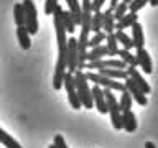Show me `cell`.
<instances>
[{"label": "cell", "mask_w": 158, "mask_h": 148, "mask_svg": "<svg viewBox=\"0 0 158 148\" xmlns=\"http://www.w3.org/2000/svg\"><path fill=\"white\" fill-rule=\"evenodd\" d=\"M106 48H107L109 56H117L118 43H117V38H115V35H114V33H110V35H107V36H106Z\"/></svg>", "instance_id": "cell-20"}, {"label": "cell", "mask_w": 158, "mask_h": 148, "mask_svg": "<svg viewBox=\"0 0 158 148\" xmlns=\"http://www.w3.org/2000/svg\"><path fill=\"white\" fill-rule=\"evenodd\" d=\"M66 5H68V12L71 13V17L76 23V27H81V22H82V17H81V3L79 0H66Z\"/></svg>", "instance_id": "cell-15"}, {"label": "cell", "mask_w": 158, "mask_h": 148, "mask_svg": "<svg viewBox=\"0 0 158 148\" xmlns=\"http://www.w3.org/2000/svg\"><path fill=\"white\" fill-rule=\"evenodd\" d=\"M0 143L5 145L7 148H22V145H20L12 135H8L5 130H2V128H0Z\"/></svg>", "instance_id": "cell-21"}, {"label": "cell", "mask_w": 158, "mask_h": 148, "mask_svg": "<svg viewBox=\"0 0 158 148\" xmlns=\"http://www.w3.org/2000/svg\"><path fill=\"white\" fill-rule=\"evenodd\" d=\"M84 74H86V79H87V81H92V82L96 84V86H99V87L110 89V91H118V92H123V91H125L123 82H118V81H115V79L106 77V76H102V74L92 72V71L84 72Z\"/></svg>", "instance_id": "cell-4"}, {"label": "cell", "mask_w": 158, "mask_h": 148, "mask_svg": "<svg viewBox=\"0 0 158 148\" xmlns=\"http://www.w3.org/2000/svg\"><path fill=\"white\" fill-rule=\"evenodd\" d=\"M117 5H118V0H109V8H107V10L114 12V8H115Z\"/></svg>", "instance_id": "cell-33"}, {"label": "cell", "mask_w": 158, "mask_h": 148, "mask_svg": "<svg viewBox=\"0 0 158 148\" xmlns=\"http://www.w3.org/2000/svg\"><path fill=\"white\" fill-rule=\"evenodd\" d=\"M114 35H115V38H117V43L122 44V49H127V51H130V49L133 48L132 38L128 36V35L123 31V30H115V31H114Z\"/></svg>", "instance_id": "cell-19"}, {"label": "cell", "mask_w": 158, "mask_h": 148, "mask_svg": "<svg viewBox=\"0 0 158 148\" xmlns=\"http://www.w3.org/2000/svg\"><path fill=\"white\" fill-rule=\"evenodd\" d=\"M56 5H58V0H46V2H44V13H46V15H53Z\"/></svg>", "instance_id": "cell-30"}, {"label": "cell", "mask_w": 158, "mask_h": 148, "mask_svg": "<svg viewBox=\"0 0 158 148\" xmlns=\"http://www.w3.org/2000/svg\"><path fill=\"white\" fill-rule=\"evenodd\" d=\"M122 128L128 133H133L137 130V117L132 110L122 112Z\"/></svg>", "instance_id": "cell-12"}, {"label": "cell", "mask_w": 158, "mask_h": 148, "mask_svg": "<svg viewBox=\"0 0 158 148\" xmlns=\"http://www.w3.org/2000/svg\"><path fill=\"white\" fill-rule=\"evenodd\" d=\"M77 71V39L68 38V53H66V72L74 74Z\"/></svg>", "instance_id": "cell-7"}, {"label": "cell", "mask_w": 158, "mask_h": 148, "mask_svg": "<svg viewBox=\"0 0 158 148\" xmlns=\"http://www.w3.org/2000/svg\"><path fill=\"white\" fill-rule=\"evenodd\" d=\"M102 30L106 35H110L115 31V20H114V15L110 10L102 12Z\"/></svg>", "instance_id": "cell-16"}, {"label": "cell", "mask_w": 158, "mask_h": 148, "mask_svg": "<svg viewBox=\"0 0 158 148\" xmlns=\"http://www.w3.org/2000/svg\"><path fill=\"white\" fill-rule=\"evenodd\" d=\"M23 8H25V28L30 35L38 33V12L36 5L33 0H23Z\"/></svg>", "instance_id": "cell-5"}, {"label": "cell", "mask_w": 158, "mask_h": 148, "mask_svg": "<svg viewBox=\"0 0 158 148\" xmlns=\"http://www.w3.org/2000/svg\"><path fill=\"white\" fill-rule=\"evenodd\" d=\"M127 10H128V5L127 3H122V2H118V5L115 8H114V12H112V15H114V20H115V22H118V20H120L123 15L127 13Z\"/></svg>", "instance_id": "cell-28"}, {"label": "cell", "mask_w": 158, "mask_h": 148, "mask_svg": "<svg viewBox=\"0 0 158 148\" xmlns=\"http://www.w3.org/2000/svg\"><path fill=\"white\" fill-rule=\"evenodd\" d=\"M107 35L104 33V31H99V33H94V36L92 38H89V41H87V46L89 48H96V46H101V43L106 39Z\"/></svg>", "instance_id": "cell-27"}, {"label": "cell", "mask_w": 158, "mask_h": 148, "mask_svg": "<svg viewBox=\"0 0 158 148\" xmlns=\"http://www.w3.org/2000/svg\"><path fill=\"white\" fill-rule=\"evenodd\" d=\"M73 77H74V86H76V91H77V96H79V101H81L82 107L92 109L94 105L92 92H91V87H89V81L86 79V74L82 71H76L73 74Z\"/></svg>", "instance_id": "cell-2"}, {"label": "cell", "mask_w": 158, "mask_h": 148, "mask_svg": "<svg viewBox=\"0 0 158 148\" xmlns=\"http://www.w3.org/2000/svg\"><path fill=\"white\" fill-rule=\"evenodd\" d=\"M132 43H133V48H143V44H145V36H143V28L140 23H133L132 25Z\"/></svg>", "instance_id": "cell-13"}, {"label": "cell", "mask_w": 158, "mask_h": 148, "mask_svg": "<svg viewBox=\"0 0 158 148\" xmlns=\"http://www.w3.org/2000/svg\"><path fill=\"white\" fill-rule=\"evenodd\" d=\"M53 145L56 146V148H69V146L66 145V142H64V138H63V135H54Z\"/></svg>", "instance_id": "cell-31"}, {"label": "cell", "mask_w": 158, "mask_h": 148, "mask_svg": "<svg viewBox=\"0 0 158 148\" xmlns=\"http://www.w3.org/2000/svg\"><path fill=\"white\" fill-rule=\"evenodd\" d=\"M13 20L17 27H25V8L23 3H15L13 5Z\"/></svg>", "instance_id": "cell-22"}, {"label": "cell", "mask_w": 158, "mask_h": 148, "mask_svg": "<svg viewBox=\"0 0 158 148\" xmlns=\"http://www.w3.org/2000/svg\"><path fill=\"white\" fill-rule=\"evenodd\" d=\"M107 48L106 44H101V46H96V48H91L86 54V61L87 63H94V61H101L107 56Z\"/></svg>", "instance_id": "cell-14"}, {"label": "cell", "mask_w": 158, "mask_h": 148, "mask_svg": "<svg viewBox=\"0 0 158 148\" xmlns=\"http://www.w3.org/2000/svg\"><path fill=\"white\" fill-rule=\"evenodd\" d=\"M104 91V96H106V102H107V112L110 115V122H112V127L115 130H120L122 128V112H120V107H118V101L114 96V92L110 89H102Z\"/></svg>", "instance_id": "cell-3"}, {"label": "cell", "mask_w": 158, "mask_h": 148, "mask_svg": "<svg viewBox=\"0 0 158 148\" xmlns=\"http://www.w3.org/2000/svg\"><path fill=\"white\" fill-rule=\"evenodd\" d=\"M63 86H64V89H66L69 105H71L73 109H76V110H79V109L82 107V104H81V101H79V96H77L76 86H74V77H73V74H69V72L64 74Z\"/></svg>", "instance_id": "cell-6"}, {"label": "cell", "mask_w": 158, "mask_h": 148, "mask_svg": "<svg viewBox=\"0 0 158 148\" xmlns=\"http://www.w3.org/2000/svg\"><path fill=\"white\" fill-rule=\"evenodd\" d=\"M63 7L56 5L53 12V27L56 31L58 39V59H56V68H54V76H53V89L59 91L63 87V79L66 74V53H68V39H66V28L63 25Z\"/></svg>", "instance_id": "cell-1"}, {"label": "cell", "mask_w": 158, "mask_h": 148, "mask_svg": "<svg viewBox=\"0 0 158 148\" xmlns=\"http://www.w3.org/2000/svg\"><path fill=\"white\" fill-rule=\"evenodd\" d=\"M125 72H127V76L130 77L132 81L135 82V84H137V86L142 89L143 92H145V96L152 92L150 84H148V82L145 81V77H143L140 72H138V69H137V68H133V66H127V68H125Z\"/></svg>", "instance_id": "cell-9"}, {"label": "cell", "mask_w": 158, "mask_h": 148, "mask_svg": "<svg viewBox=\"0 0 158 148\" xmlns=\"http://www.w3.org/2000/svg\"><path fill=\"white\" fill-rule=\"evenodd\" d=\"M63 25H64V28H66V33L69 35H73L74 31H76V23H74V20L71 17V13L66 12V10H63Z\"/></svg>", "instance_id": "cell-24"}, {"label": "cell", "mask_w": 158, "mask_h": 148, "mask_svg": "<svg viewBox=\"0 0 158 148\" xmlns=\"http://www.w3.org/2000/svg\"><path fill=\"white\" fill-rule=\"evenodd\" d=\"M118 59L120 61H123L127 64V66H133V68H137V58H135V54H132V51H127V49H118Z\"/></svg>", "instance_id": "cell-23"}, {"label": "cell", "mask_w": 158, "mask_h": 148, "mask_svg": "<svg viewBox=\"0 0 158 148\" xmlns=\"http://www.w3.org/2000/svg\"><path fill=\"white\" fill-rule=\"evenodd\" d=\"M145 148H156V146H155V143H153V142H147L145 143Z\"/></svg>", "instance_id": "cell-34"}, {"label": "cell", "mask_w": 158, "mask_h": 148, "mask_svg": "<svg viewBox=\"0 0 158 148\" xmlns=\"http://www.w3.org/2000/svg\"><path fill=\"white\" fill-rule=\"evenodd\" d=\"M135 58H137V66H140L142 71L145 74L153 72V64H152L150 54H148V51L145 48H138L137 53H135Z\"/></svg>", "instance_id": "cell-10"}, {"label": "cell", "mask_w": 158, "mask_h": 148, "mask_svg": "<svg viewBox=\"0 0 158 148\" xmlns=\"http://www.w3.org/2000/svg\"><path fill=\"white\" fill-rule=\"evenodd\" d=\"M91 31H94V33L102 31V12H94V13H92Z\"/></svg>", "instance_id": "cell-26"}, {"label": "cell", "mask_w": 158, "mask_h": 148, "mask_svg": "<svg viewBox=\"0 0 158 148\" xmlns=\"http://www.w3.org/2000/svg\"><path fill=\"white\" fill-rule=\"evenodd\" d=\"M48 148H56V146H54V145H49V146H48Z\"/></svg>", "instance_id": "cell-37"}, {"label": "cell", "mask_w": 158, "mask_h": 148, "mask_svg": "<svg viewBox=\"0 0 158 148\" xmlns=\"http://www.w3.org/2000/svg\"><path fill=\"white\" fill-rule=\"evenodd\" d=\"M147 3H148V0H132V2L128 3V10H130V13H137L138 10H142Z\"/></svg>", "instance_id": "cell-29"}, {"label": "cell", "mask_w": 158, "mask_h": 148, "mask_svg": "<svg viewBox=\"0 0 158 148\" xmlns=\"http://www.w3.org/2000/svg\"><path fill=\"white\" fill-rule=\"evenodd\" d=\"M148 3L153 5V7H156V5H158V0H148Z\"/></svg>", "instance_id": "cell-35"}, {"label": "cell", "mask_w": 158, "mask_h": 148, "mask_svg": "<svg viewBox=\"0 0 158 148\" xmlns=\"http://www.w3.org/2000/svg\"><path fill=\"white\" fill-rule=\"evenodd\" d=\"M91 92H92V102H94V105H96V109L101 113H107V102H106V96H104L102 87H99L94 84Z\"/></svg>", "instance_id": "cell-11"}, {"label": "cell", "mask_w": 158, "mask_h": 148, "mask_svg": "<svg viewBox=\"0 0 158 148\" xmlns=\"http://www.w3.org/2000/svg\"><path fill=\"white\" fill-rule=\"evenodd\" d=\"M130 2H132V0H122V3H127V5L130 3Z\"/></svg>", "instance_id": "cell-36"}, {"label": "cell", "mask_w": 158, "mask_h": 148, "mask_svg": "<svg viewBox=\"0 0 158 148\" xmlns=\"http://www.w3.org/2000/svg\"><path fill=\"white\" fill-rule=\"evenodd\" d=\"M123 86H125V91H127L128 94H130L132 99H133V101H135V102L138 104V105H142V107H143V105H147V102H148V101H147L145 92H143L142 89L138 87V86H137V84L132 81L130 77H127V79H125Z\"/></svg>", "instance_id": "cell-8"}, {"label": "cell", "mask_w": 158, "mask_h": 148, "mask_svg": "<svg viewBox=\"0 0 158 148\" xmlns=\"http://www.w3.org/2000/svg\"><path fill=\"white\" fill-rule=\"evenodd\" d=\"M138 22V15L137 13H125L123 17L118 20V22H115V30H125L128 27H132L133 23Z\"/></svg>", "instance_id": "cell-17"}, {"label": "cell", "mask_w": 158, "mask_h": 148, "mask_svg": "<svg viewBox=\"0 0 158 148\" xmlns=\"http://www.w3.org/2000/svg\"><path fill=\"white\" fill-rule=\"evenodd\" d=\"M17 38H18V43L25 51L31 48V39H30V33L27 31L25 27H17Z\"/></svg>", "instance_id": "cell-18"}, {"label": "cell", "mask_w": 158, "mask_h": 148, "mask_svg": "<svg viewBox=\"0 0 158 148\" xmlns=\"http://www.w3.org/2000/svg\"><path fill=\"white\" fill-rule=\"evenodd\" d=\"M107 0H91V10H92V13L94 12H101V8H102V5L106 3Z\"/></svg>", "instance_id": "cell-32"}, {"label": "cell", "mask_w": 158, "mask_h": 148, "mask_svg": "<svg viewBox=\"0 0 158 148\" xmlns=\"http://www.w3.org/2000/svg\"><path fill=\"white\" fill-rule=\"evenodd\" d=\"M120 101H118V107H120V112H127V110H132V96L128 94L127 91L120 92Z\"/></svg>", "instance_id": "cell-25"}]
</instances>
